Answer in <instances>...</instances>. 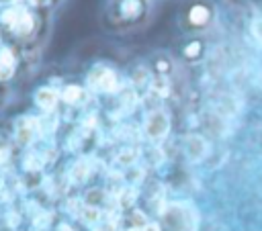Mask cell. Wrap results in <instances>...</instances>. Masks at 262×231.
I'll use <instances>...</instances> for the list:
<instances>
[{"label": "cell", "instance_id": "obj_1", "mask_svg": "<svg viewBox=\"0 0 262 231\" xmlns=\"http://www.w3.org/2000/svg\"><path fill=\"white\" fill-rule=\"evenodd\" d=\"M217 18V8L211 0H192L184 14H182V22L190 33H205L215 25Z\"/></svg>", "mask_w": 262, "mask_h": 231}, {"label": "cell", "instance_id": "obj_2", "mask_svg": "<svg viewBox=\"0 0 262 231\" xmlns=\"http://www.w3.org/2000/svg\"><path fill=\"white\" fill-rule=\"evenodd\" d=\"M0 20L4 22V27L14 33L16 37H31L35 33V16L29 8L25 6H16V4H10V6H4V10L0 12Z\"/></svg>", "mask_w": 262, "mask_h": 231}, {"label": "cell", "instance_id": "obj_3", "mask_svg": "<svg viewBox=\"0 0 262 231\" xmlns=\"http://www.w3.org/2000/svg\"><path fill=\"white\" fill-rule=\"evenodd\" d=\"M88 86L96 92L113 94L121 88V78H119L117 70H113L108 65H94L88 74Z\"/></svg>", "mask_w": 262, "mask_h": 231}, {"label": "cell", "instance_id": "obj_4", "mask_svg": "<svg viewBox=\"0 0 262 231\" xmlns=\"http://www.w3.org/2000/svg\"><path fill=\"white\" fill-rule=\"evenodd\" d=\"M143 133L149 141H162L170 133V114L164 108H154L143 121Z\"/></svg>", "mask_w": 262, "mask_h": 231}, {"label": "cell", "instance_id": "obj_5", "mask_svg": "<svg viewBox=\"0 0 262 231\" xmlns=\"http://www.w3.org/2000/svg\"><path fill=\"white\" fill-rule=\"evenodd\" d=\"M145 10H147L145 0H115L113 2V18L123 25L139 22Z\"/></svg>", "mask_w": 262, "mask_h": 231}, {"label": "cell", "instance_id": "obj_6", "mask_svg": "<svg viewBox=\"0 0 262 231\" xmlns=\"http://www.w3.org/2000/svg\"><path fill=\"white\" fill-rule=\"evenodd\" d=\"M59 100H61V98H59V92H57L55 88H51V86H41V88H37V92H35V104H37L41 110H45V112H51V110L57 106Z\"/></svg>", "mask_w": 262, "mask_h": 231}, {"label": "cell", "instance_id": "obj_7", "mask_svg": "<svg viewBox=\"0 0 262 231\" xmlns=\"http://www.w3.org/2000/svg\"><path fill=\"white\" fill-rule=\"evenodd\" d=\"M37 121L35 119H31V117H27V119H20L18 123H16V131H14V135H16V141L20 143V145H31L33 143V139H35V135H37Z\"/></svg>", "mask_w": 262, "mask_h": 231}, {"label": "cell", "instance_id": "obj_8", "mask_svg": "<svg viewBox=\"0 0 262 231\" xmlns=\"http://www.w3.org/2000/svg\"><path fill=\"white\" fill-rule=\"evenodd\" d=\"M184 145H186V157L192 159V161L203 159L205 153H207V141H205V137H201V135H194V133L188 135Z\"/></svg>", "mask_w": 262, "mask_h": 231}, {"label": "cell", "instance_id": "obj_9", "mask_svg": "<svg viewBox=\"0 0 262 231\" xmlns=\"http://www.w3.org/2000/svg\"><path fill=\"white\" fill-rule=\"evenodd\" d=\"M203 55H205V41H203L201 37H192V39H188V41L182 45V57H184L186 61L194 63V61H199Z\"/></svg>", "mask_w": 262, "mask_h": 231}, {"label": "cell", "instance_id": "obj_10", "mask_svg": "<svg viewBox=\"0 0 262 231\" xmlns=\"http://www.w3.org/2000/svg\"><path fill=\"white\" fill-rule=\"evenodd\" d=\"M14 67H16L14 51L8 49V47H2L0 49V82L10 80L12 74H14Z\"/></svg>", "mask_w": 262, "mask_h": 231}, {"label": "cell", "instance_id": "obj_11", "mask_svg": "<svg viewBox=\"0 0 262 231\" xmlns=\"http://www.w3.org/2000/svg\"><path fill=\"white\" fill-rule=\"evenodd\" d=\"M59 98L66 102V104H78L82 98H84V88L80 84H68L63 86V90L59 92Z\"/></svg>", "mask_w": 262, "mask_h": 231}, {"label": "cell", "instance_id": "obj_12", "mask_svg": "<svg viewBox=\"0 0 262 231\" xmlns=\"http://www.w3.org/2000/svg\"><path fill=\"white\" fill-rule=\"evenodd\" d=\"M172 67H174V63H172V59H170L168 55L160 53V55H156V57H154V74H156V76L170 78Z\"/></svg>", "mask_w": 262, "mask_h": 231}, {"label": "cell", "instance_id": "obj_13", "mask_svg": "<svg viewBox=\"0 0 262 231\" xmlns=\"http://www.w3.org/2000/svg\"><path fill=\"white\" fill-rule=\"evenodd\" d=\"M131 82H133L135 88H145L147 84H151V76H149L147 67H137L131 76Z\"/></svg>", "mask_w": 262, "mask_h": 231}, {"label": "cell", "instance_id": "obj_14", "mask_svg": "<svg viewBox=\"0 0 262 231\" xmlns=\"http://www.w3.org/2000/svg\"><path fill=\"white\" fill-rule=\"evenodd\" d=\"M151 88L158 96H168L170 94V78H162V76H154L151 78Z\"/></svg>", "mask_w": 262, "mask_h": 231}, {"label": "cell", "instance_id": "obj_15", "mask_svg": "<svg viewBox=\"0 0 262 231\" xmlns=\"http://www.w3.org/2000/svg\"><path fill=\"white\" fill-rule=\"evenodd\" d=\"M88 174H90V166H88V161H76L74 164V168H72V180L74 182H84L86 178H88Z\"/></svg>", "mask_w": 262, "mask_h": 231}, {"label": "cell", "instance_id": "obj_16", "mask_svg": "<svg viewBox=\"0 0 262 231\" xmlns=\"http://www.w3.org/2000/svg\"><path fill=\"white\" fill-rule=\"evenodd\" d=\"M82 219H84L86 223H96V221L100 219V211H98V206L86 204V206L82 209Z\"/></svg>", "mask_w": 262, "mask_h": 231}, {"label": "cell", "instance_id": "obj_17", "mask_svg": "<svg viewBox=\"0 0 262 231\" xmlns=\"http://www.w3.org/2000/svg\"><path fill=\"white\" fill-rule=\"evenodd\" d=\"M250 33H252V37L256 39V43L262 45V16H256V18L252 20V25H250Z\"/></svg>", "mask_w": 262, "mask_h": 231}, {"label": "cell", "instance_id": "obj_18", "mask_svg": "<svg viewBox=\"0 0 262 231\" xmlns=\"http://www.w3.org/2000/svg\"><path fill=\"white\" fill-rule=\"evenodd\" d=\"M133 202H135V188H123V192H121V206L127 209Z\"/></svg>", "mask_w": 262, "mask_h": 231}, {"label": "cell", "instance_id": "obj_19", "mask_svg": "<svg viewBox=\"0 0 262 231\" xmlns=\"http://www.w3.org/2000/svg\"><path fill=\"white\" fill-rule=\"evenodd\" d=\"M135 157H137V155H135V151H133V149H125V151H121L119 161H123V164H127V166H129V164H133V161H135Z\"/></svg>", "mask_w": 262, "mask_h": 231}, {"label": "cell", "instance_id": "obj_20", "mask_svg": "<svg viewBox=\"0 0 262 231\" xmlns=\"http://www.w3.org/2000/svg\"><path fill=\"white\" fill-rule=\"evenodd\" d=\"M145 231H162V229H160L158 223H147V225H145Z\"/></svg>", "mask_w": 262, "mask_h": 231}, {"label": "cell", "instance_id": "obj_21", "mask_svg": "<svg viewBox=\"0 0 262 231\" xmlns=\"http://www.w3.org/2000/svg\"><path fill=\"white\" fill-rule=\"evenodd\" d=\"M8 155H10V151H8V147H2V149H0V161H4V159H6Z\"/></svg>", "mask_w": 262, "mask_h": 231}, {"label": "cell", "instance_id": "obj_22", "mask_svg": "<svg viewBox=\"0 0 262 231\" xmlns=\"http://www.w3.org/2000/svg\"><path fill=\"white\" fill-rule=\"evenodd\" d=\"M33 6H47L49 4V0H29Z\"/></svg>", "mask_w": 262, "mask_h": 231}, {"label": "cell", "instance_id": "obj_23", "mask_svg": "<svg viewBox=\"0 0 262 231\" xmlns=\"http://www.w3.org/2000/svg\"><path fill=\"white\" fill-rule=\"evenodd\" d=\"M94 231H113V225L108 223V225H100V227H96Z\"/></svg>", "mask_w": 262, "mask_h": 231}, {"label": "cell", "instance_id": "obj_24", "mask_svg": "<svg viewBox=\"0 0 262 231\" xmlns=\"http://www.w3.org/2000/svg\"><path fill=\"white\" fill-rule=\"evenodd\" d=\"M57 231H74V229H72L70 225H66V223H63V225H59V229H57Z\"/></svg>", "mask_w": 262, "mask_h": 231}, {"label": "cell", "instance_id": "obj_25", "mask_svg": "<svg viewBox=\"0 0 262 231\" xmlns=\"http://www.w3.org/2000/svg\"><path fill=\"white\" fill-rule=\"evenodd\" d=\"M129 231H145V227H135V225H133Z\"/></svg>", "mask_w": 262, "mask_h": 231}]
</instances>
